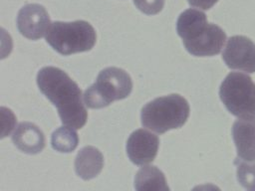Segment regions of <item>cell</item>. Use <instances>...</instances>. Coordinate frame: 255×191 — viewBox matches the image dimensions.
Returning <instances> with one entry per match:
<instances>
[{
	"label": "cell",
	"mask_w": 255,
	"mask_h": 191,
	"mask_svg": "<svg viewBox=\"0 0 255 191\" xmlns=\"http://www.w3.org/2000/svg\"><path fill=\"white\" fill-rule=\"evenodd\" d=\"M37 84L41 93L57 107L62 122L74 129L82 128L88 113L78 85L61 69L45 67L38 72Z\"/></svg>",
	"instance_id": "obj_1"
},
{
	"label": "cell",
	"mask_w": 255,
	"mask_h": 191,
	"mask_svg": "<svg viewBox=\"0 0 255 191\" xmlns=\"http://www.w3.org/2000/svg\"><path fill=\"white\" fill-rule=\"evenodd\" d=\"M176 31L187 52L196 57L219 54L226 41L225 32L208 23L206 15L196 9H187L179 15Z\"/></svg>",
	"instance_id": "obj_2"
},
{
	"label": "cell",
	"mask_w": 255,
	"mask_h": 191,
	"mask_svg": "<svg viewBox=\"0 0 255 191\" xmlns=\"http://www.w3.org/2000/svg\"><path fill=\"white\" fill-rule=\"evenodd\" d=\"M189 116V104L179 95L157 97L146 103L140 113L141 124L157 133L181 127Z\"/></svg>",
	"instance_id": "obj_3"
},
{
	"label": "cell",
	"mask_w": 255,
	"mask_h": 191,
	"mask_svg": "<svg viewBox=\"0 0 255 191\" xmlns=\"http://www.w3.org/2000/svg\"><path fill=\"white\" fill-rule=\"evenodd\" d=\"M93 26L84 20L74 22L55 21L46 34V42L64 56L90 51L96 44Z\"/></svg>",
	"instance_id": "obj_4"
},
{
	"label": "cell",
	"mask_w": 255,
	"mask_h": 191,
	"mask_svg": "<svg viewBox=\"0 0 255 191\" xmlns=\"http://www.w3.org/2000/svg\"><path fill=\"white\" fill-rule=\"evenodd\" d=\"M132 82L127 72L120 68L110 67L100 72L94 85L84 94V101L90 108H102L114 100L129 96Z\"/></svg>",
	"instance_id": "obj_5"
},
{
	"label": "cell",
	"mask_w": 255,
	"mask_h": 191,
	"mask_svg": "<svg viewBox=\"0 0 255 191\" xmlns=\"http://www.w3.org/2000/svg\"><path fill=\"white\" fill-rule=\"evenodd\" d=\"M219 96L230 113L255 118V83L245 74L232 72L224 79Z\"/></svg>",
	"instance_id": "obj_6"
},
{
	"label": "cell",
	"mask_w": 255,
	"mask_h": 191,
	"mask_svg": "<svg viewBox=\"0 0 255 191\" xmlns=\"http://www.w3.org/2000/svg\"><path fill=\"white\" fill-rule=\"evenodd\" d=\"M222 58L226 66L232 70L255 73V44L245 36L230 37Z\"/></svg>",
	"instance_id": "obj_7"
},
{
	"label": "cell",
	"mask_w": 255,
	"mask_h": 191,
	"mask_svg": "<svg viewBox=\"0 0 255 191\" xmlns=\"http://www.w3.org/2000/svg\"><path fill=\"white\" fill-rule=\"evenodd\" d=\"M51 26L50 17L44 6L27 4L17 16V28L21 35L30 40H38L47 34Z\"/></svg>",
	"instance_id": "obj_8"
},
{
	"label": "cell",
	"mask_w": 255,
	"mask_h": 191,
	"mask_svg": "<svg viewBox=\"0 0 255 191\" xmlns=\"http://www.w3.org/2000/svg\"><path fill=\"white\" fill-rule=\"evenodd\" d=\"M158 137L144 129L133 131L127 141V153L135 165H144L154 160L158 150Z\"/></svg>",
	"instance_id": "obj_9"
},
{
	"label": "cell",
	"mask_w": 255,
	"mask_h": 191,
	"mask_svg": "<svg viewBox=\"0 0 255 191\" xmlns=\"http://www.w3.org/2000/svg\"><path fill=\"white\" fill-rule=\"evenodd\" d=\"M232 137L237 156L243 161H255V118H240L233 123Z\"/></svg>",
	"instance_id": "obj_10"
},
{
	"label": "cell",
	"mask_w": 255,
	"mask_h": 191,
	"mask_svg": "<svg viewBox=\"0 0 255 191\" xmlns=\"http://www.w3.org/2000/svg\"><path fill=\"white\" fill-rule=\"evenodd\" d=\"M14 145L22 152L36 154L45 147V136L42 130L32 122H21L12 135Z\"/></svg>",
	"instance_id": "obj_11"
},
{
	"label": "cell",
	"mask_w": 255,
	"mask_h": 191,
	"mask_svg": "<svg viewBox=\"0 0 255 191\" xmlns=\"http://www.w3.org/2000/svg\"><path fill=\"white\" fill-rule=\"evenodd\" d=\"M103 166V154L94 146H86L82 148L75 159L76 173L84 180H90L99 175Z\"/></svg>",
	"instance_id": "obj_12"
},
{
	"label": "cell",
	"mask_w": 255,
	"mask_h": 191,
	"mask_svg": "<svg viewBox=\"0 0 255 191\" xmlns=\"http://www.w3.org/2000/svg\"><path fill=\"white\" fill-rule=\"evenodd\" d=\"M135 191H170L164 174L153 165L141 167L134 177Z\"/></svg>",
	"instance_id": "obj_13"
},
{
	"label": "cell",
	"mask_w": 255,
	"mask_h": 191,
	"mask_svg": "<svg viewBox=\"0 0 255 191\" xmlns=\"http://www.w3.org/2000/svg\"><path fill=\"white\" fill-rule=\"evenodd\" d=\"M79 137L74 128L70 126H62L55 130L51 137L52 147L59 152L69 153L78 146Z\"/></svg>",
	"instance_id": "obj_14"
},
{
	"label": "cell",
	"mask_w": 255,
	"mask_h": 191,
	"mask_svg": "<svg viewBox=\"0 0 255 191\" xmlns=\"http://www.w3.org/2000/svg\"><path fill=\"white\" fill-rule=\"evenodd\" d=\"M237 167V180L241 186L249 190H255V163L242 161Z\"/></svg>",
	"instance_id": "obj_15"
},
{
	"label": "cell",
	"mask_w": 255,
	"mask_h": 191,
	"mask_svg": "<svg viewBox=\"0 0 255 191\" xmlns=\"http://www.w3.org/2000/svg\"><path fill=\"white\" fill-rule=\"evenodd\" d=\"M136 8L146 15L159 13L164 5V0H133Z\"/></svg>",
	"instance_id": "obj_16"
},
{
	"label": "cell",
	"mask_w": 255,
	"mask_h": 191,
	"mask_svg": "<svg viewBox=\"0 0 255 191\" xmlns=\"http://www.w3.org/2000/svg\"><path fill=\"white\" fill-rule=\"evenodd\" d=\"M189 5L195 8H199L202 10L210 9L218 0H187Z\"/></svg>",
	"instance_id": "obj_17"
},
{
	"label": "cell",
	"mask_w": 255,
	"mask_h": 191,
	"mask_svg": "<svg viewBox=\"0 0 255 191\" xmlns=\"http://www.w3.org/2000/svg\"><path fill=\"white\" fill-rule=\"evenodd\" d=\"M191 191H221L216 185L213 184H203L195 186Z\"/></svg>",
	"instance_id": "obj_18"
},
{
	"label": "cell",
	"mask_w": 255,
	"mask_h": 191,
	"mask_svg": "<svg viewBox=\"0 0 255 191\" xmlns=\"http://www.w3.org/2000/svg\"><path fill=\"white\" fill-rule=\"evenodd\" d=\"M253 191H255V190H253Z\"/></svg>",
	"instance_id": "obj_19"
}]
</instances>
